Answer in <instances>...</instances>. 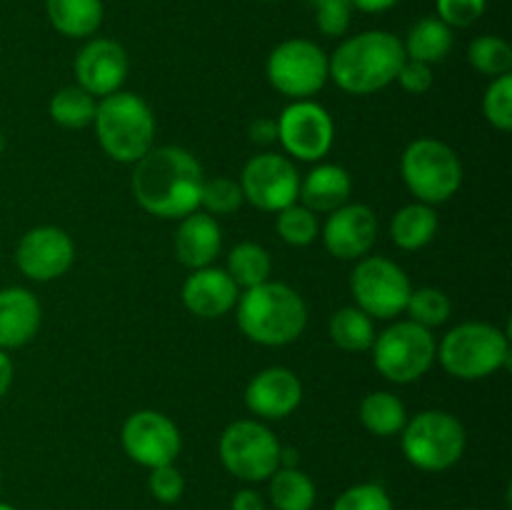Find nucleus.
Here are the masks:
<instances>
[{"label": "nucleus", "mask_w": 512, "mask_h": 510, "mask_svg": "<svg viewBox=\"0 0 512 510\" xmlns=\"http://www.w3.org/2000/svg\"><path fill=\"white\" fill-rule=\"evenodd\" d=\"M133 165L130 185L145 213L163 220H180L200 210L205 175L190 150L178 145L150 148Z\"/></svg>", "instance_id": "nucleus-1"}, {"label": "nucleus", "mask_w": 512, "mask_h": 510, "mask_svg": "<svg viewBox=\"0 0 512 510\" xmlns=\"http://www.w3.org/2000/svg\"><path fill=\"white\" fill-rule=\"evenodd\" d=\"M403 60V40L385 30H368L348 38L328 55L330 78L345 93L370 95L393 83Z\"/></svg>", "instance_id": "nucleus-2"}, {"label": "nucleus", "mask_w": 512, "mask_h": 510, "mask_svg": "<svg viewBox=\"0 0 512 510\" xmlns=\"http://www.w3.org/2000/svg\"><path fill=\"white\" fill-rule=\"evenodd\" d=\"M238 328L248 340L268 348H280L303 335L308 325V305L290 285L268 280L240 293Z\"/></svg>", "instance_id": "nucleus-3"}, {"label": "nucleus", "mask_w": 512, "mask_h": 510, "mask_svg": "<svg viewBox=\"0 0 512 510\" xmlns=\"http://www.w3.org/2000/svg\"><path fill=\"white\" fill-rule=\"evenodd\" d=\"M93 125L100 148L115 163H138L153 148L155 115L135 93L118 90L100 98Z\"/></svg>", "instance_id": "nucleus-4"}, {"label": "nucleus", "mask_w": 512, "mask_h": 510, "mask_svg": "<svg viewBox=\"0 0 512 510\" xmlns=\"http://www.w3.org/2000/svg\"><path fill=\"white\" fill-rule=\"evenodd\" d=\"M435 360L453 378L483 380L510 363V340L490 323H460L445 333Z\"/></svg>", "instance_id": "nucleus-5"}, {"label": "nucleus", "mask_w": 512, "mask_h": 510, "mask_svg": "<svg viewBox=\"0 0 512 510\" xmlns=\"http://www.w3.org/2000/svg\"><path fill=\"white\" fill-rule=\"evenodd\" d=\"M400 175L418 203L440 205L453 198L463 183V163L443 140L418 138L400 158Z\"/></svg>", "instance_id": "nucleus-6"}, {"label": "nucleus", "mask_w": 512, "mask_h": 510, "mask_svg": "<svg viewBox=\"0 0 512 510\" xmlns=\"http://www.w3.org/2000/svg\"><path fill=\"white\" fill-rule=\"evenodd\" d=\"M400 433L408 463L428 473L453 468L463 458L468 443L463 423L445 410H423L413 415Z\"/></svg>", "instance_id": "nucleus-7"}, {"label": "nucleus", "mask_w": 512, "mask_h": 510, "mask_svg": "<svg viewBox=\"0 0 512 510\" xmlns=\"http://www.w3.org/2000/svg\"><path fill=\"white\" fill-rule=\"evenodd\" d=\"M438 343L433 333L413 320H400L375 335L373 363L385 380L398 385L415 383L435 363Z\"/></svg>", "instance_id": "nucleus-8"}, {"label": "nucleus", "mask_w": 512, "mask_h": 510, "mask_svg": "<svg viewBox=\"0 0 512 510\" xmlns=\"http://www.w3.org/2000/svg\"><path fill=\"white\" fill-rule=\"evenodd\" d=\"M280 440L260 420H235L220 435V460L235 478L260 483L280 468Z\"/></svg>", "instance_id": "nucleus-9"}, {"label": "nucleus", "mask_w": 512, "mask_h": 510, "mask_svg": "<svg viewBox=\"0 0 512 510\" xmlns=\"http://www.w3.org/2000/svg\"><path fill=\"white\" fill-rule=\"evenodd\" d=\"M265 73L280 95L290 100H310L330 78L328 53L313 40H285L270 53Z\"/></svg>", "instance_id": "nucleus-10"}, {"label": "nucleus", "mask_w": 512, "mask_h": 510, "mask_svg": "<svg viewBox=\"0 0 512 510\" xmlns=\"http://www.w3.org/2000/svg\"><path fill=\"white\" fill-rule=\"evenodd\" d=\"M355 305L370 318L390 320L395 315L405 313L410 293V280L398 263L383 255H365L355 265L353 278H350Z\"/></svg>", "instance_id": "nucleus-11"}, {"label": "nucleus", "mask_w": 512, "mask_h": 510, "mask_svg": "<svg viewBox=\"0 0 512 510\" xmlns=\"http://www.w3.org/2000/svg\"><path fill=\"white\" fill-rule=\"evenodd\" d=\"M238 183L243 190V198L263 213H280L288 205L298 203L300 173L288 155H253L245 163Z\"/></svg>", "instance_id": "nucleus-12"}, {"label": "nucleus", "mask_w": 512, "mask_h": 510, "mask_svg": "<svg viewBox=\"0 0 512 510\" xmlns=\"http://www.w3.org/2000/svg\"><path fill=\"white\" fill-rule=\"evenodd\" d=\"M278 140L288 155L305 163H318L330 153L335 125L328 110L310 100H293L278 118Z\"/></svg>", "instance_id": "nucleus-13"}, {"label": "nucleus", "mask_w": 512, "mask_h": 510, "mask_svg": "<svg viewBox=\"0 0 512 510\" xmlns=\"http://www.w3.org/2000/svg\"><path fill=\"white\" fill-rule=\"evenodd\" d=\"M125 455L145 468L175 463L183 448V438L173 420L160 410H138L128 415L120 430Z\"/></svg>", "instance_id": "nucleus-14"}, {"label": "nucleus", "mask_w": 512, "mask_h": 510, "mask_svg": "<svg viewBox=\"0 0 512 510\" xmlns=\"http://www.w3.org/2000/svg\"><path fill=\"white\" fill-rule=\"evenodd\" d=\"M75 260V245L65 230L55 225H40L28 230L15 248V265L25 278L48 283L70 270Z\"/></svg>", "instance_id": "nucleus-15"}, {"label": "nucleus", "mask_w": 512, "mask_h": 510, "mask_svg": "<svg viewBox=\"0 0 512 510\" xmlns=\"http://www.w3.org/2000/svg\"><path fill=\"white\" fill-rule=\"evenodd\" d=\"M320 238L338 260H360L378 240V218L368 205L345 203L328 213Z\"/></svg>", "instance_id": "nucleus-16"}, {"label": "nucleus", "mask_w": 512, "mask_h": 510, "mask_svg": "<svg viewBox=\"0 0 512 510\" xmlns=\"http://www.w3.org/2000/svg\"><path fill=\"white\" fill-rule=\"evenodd\" d=\"M130 60L120 43L108 38H95L80 48L75 58V78L78 85L93 98H105L123 88L128 78Z\"/></svg>", "instance_id": "nucleus-17"}, {"label": "nucleus", "mask_w": 512, "mask_h": 510, "mask_svg": "<svg viewBox=\"0 0 512 510\" xmlns=\"http://www.w3.org/2000/svg\"><path fill=\"white\" fill-rule=\"evenodd\" d=\"M303 400V383L288 368H265L253 375L245 388V405L263 420H283L298 410Z\"/></svg>", "instance_id": "nucleus-18"}, {"label": "nucleus", "mask_w": 512, "mask_h": 510, "mask_svg": "<svg viewBox=\"0 0 512 510\" xmlns=\"http://www.w3.org/2000/svg\"><path fill=\"white\" fill-rule=\"evenodd\" d=\"M180 298H183V305L190 313L203 320H213L223 318L235 308L240 298V288L233 283L228 270L208 265V268L193 270L188 275Z\"/></svg>", "instance_id": "nucleus-19"}, {"label": "nucleus", "mask_w": 512, "mask_h": 510, "mask_svg": "<svg viewBox=\"0 0 512 510\" xmlns=\"http://www.w3.org/2000/svg\"><path fill=\"white\" fill-rule=\"evenodd\" d=\"M173 245L175 255L185 268H208L223 248V230L213 215H208L205 210H195V213L180 218Z\"/></svg>", "instance_id": "nucleus-20"}, {"label": "nucleus", "mask_w": 512, "mask_h": 510, "mask_svg": "<svg viewBox=\"0 0 512 510\" xmlns=\"http://www.w3.org/2000/svg\"><path fill=\"white\" fill-rule=\"evenodd\" d=\"M38 298L25 288H3L0 290V350L23 348L35 338L40 328Z\"/></svg>", "instance_id": "nucleus-21"}, {"label": "nucleus", "mask_w": 512, "mask_h": 510, "mask_svg": "<svg viewBox=\"0 0 512 510\" xmlns=\"http://www.w3.org/2000/svg\"><path fill=\"white\" fill-rule=\"evenodd\" d=\"M353 193V180L343 165L320 163L300 180V205L313 213H333L340 205L348 203Z\"/></svg>", "instance_id": "nucleus-22"}, {"label": "nucleus", "mask_w": 512, "mask_h": 510, "mask_svg": "<svg viewBox=\"0 0 512 510\" xmlns=\"http://www.w3.org/2000/svg\"><path fill=\"white\" fill-rule=\"evenodd\" d=\"M45 10L65 38H90L103 23V3L100 0H45Z\"/></svg>", "instance_id": "nucleus-23"}, {"label": "nucleus", "mask_w": 512, "mask_h": 510, "mask_svg": "<svg viewBox=\"0 0 512 510\" xmlns=\"http://www.w3.org/2000/svg\"><path fill=\"white\" fill-rule=\"evenodd\" d=\"M438 233V213L433 205L410 203L393 215L390 238L403 250H420Z\"/></svg>", "instance_id": "nucleus-24"}, {"label": "nucleus", "mask_w": 512, "mask_h": 510, "mask_svg": "<svg viewBox=\"0 0 512 510\" xmlns=\"http://www.w3.org/2000/svg\"><path fill=\"white\" fill-rule=\"evenodd\" d=\"M450 48H453V28H448L440 18L418 20L403 43L405 58L425 65L440 63Z\"/></svg>", "instance_id": "nucleus-25"}, {"label": "nucleus", "mask_w": 512, "mask_h": 510, "mask_svg": "<svg viewBox=\"0 0 512 510\" xmlns=\"http://www.w3.org/2000/svg\"><path fill=\"white\" fill-rule=\"evenodd\" d=\"M360 423L373 435L388 438V435H398L405 428L408 410L398 395L378 390V393L365 395L363 403H360Z\"/></svg>", "instance_id": "nucleus-26"}, {"label": "nucleus", "mask_w": 512, "mask_h": 510, "mask_svg": "<svg viewBox=\"0 0 512 510\" xmlns=\"http://www.w3.org/2000/svg\"><path fill=\"white\" fill-rule=\"evenodd\" d=\"M375 335L378 333H375L373 318L363 313L358 305L340 308L330 318V338L345 353H365V350L373 348Z\"/></svg>", "instance_id": "nucleus-27"}, {"label": "nucleus", "mask_w": 512, "mask_h": 510, "mask_svg": "<svg viewBox=\"0 0 512 510\" xmlns=\"http://www.w3.org/2000/svg\"><path fill=\"white\" fill-rule=\"evenodd\" d=\"M273 273V260L270 253L258 243H238L228 255V275L238 288L248 290L255 285H263L270 280Z\"/></svg>", "instance_id": "nucleus-28"}, {"label": "nucleus", "mask_w": 512, "mask_h": 510, "mask_svg": "<svg viewBox=\"0 0 512 510\" xmlns=\"http://www.w3.org/2000/svg\"><path fill=\"white\" fill-rule=\"evenodd\" d=\"M95 110H98V100L90 93H85L80 85H68L60 88L50 100V118L68 130H83L93 125Z\"/></svg>", "instance_id": "nucleus-29"}, {"label": "nucleus", "mask_w": 512, "mask_h": 510, "mask_svg": "<svg viewBox=\"0 0 512 510\" xmlns=\"http://www.w3.org/2000/svg\"><path fill=\"white\" fill-rule=\"evenodd\" d=\"M270 498L278 510H310L315 505V485L303 470L278 468L270 475Z\"/></svg>", "instance_id": "nucleus-30"}, {"label": "nucleus", "mask_w": 512, "mask_h": 510, "mask_svg": "<svg viewBox=\"0 0 512 510\" xmlns=\"http://www.w3.org/2000/svg\"><path fill=\"white\" fill-rule=\"evenodd\" d=\"M468 60L478 73L500 78L512 70V48L498 35H480L470 43Z\"/></svg>", "instance_id": "nucleus-31"}, {"label": "nucleus", "mask_w": 512, "mask_h": 510, "mask_svg": "<svg viewBox=\"0 0 512 510\" xmlns=\"http://www.w3.org/2000/svg\"><path fill=\"white\" fill-rule=\"evenodd\" d=\"M405 313H408V320L433 330L438 328V325L448 323L450 313H453V305H450V298L443 293V290L418 288L410 293L408 305H405Z\"/></svg>", "instance_id": "nucleus-32"}, {"label": "nucleus", "mask_w": 512, "mask_h": 510, "mask_svg": "<svg viewBox=\"0 0 512 510\" xmlns=\"http://www.w3.org/2000/svg\"><path fill=\"white\" fill-rule=\"evenodd\" d=\"M275 230H278L280 240L293 245V248H305V245L315 243V238L320 235V225L313 210L298 203L280 210L278 220H275Z\"/></svg>", "instance_id": "nucleus-33"}, {"label": "nucleus", "mask_w": 512, "mask_h": 510, "mask_svg": "<svg viewBox=\"0 0 512 510\" xmlns=\"http://www.w3.org/2000/svg\"><path fill=\"white\" fill-rule=\"evenodd\" d=\"M243 190H240L238 180L230 178H213L203 183V193H200V208L208 215H233L243 205Z\"/></svg>", "instance_id": "nucleus-34"}, {"label": "nucleus", "mask_w": 512, "mask_h": 510, "mask_svg": "<svg viewBox=\"0 0 512 510\" xmlns=\"http://www.w3.org/2000/svg\"><path fill=\"white\" fill-rule=\"evenodd\" d=\"M483 113L493 128L508 133L512 128V75L493 78L483 98Z\"/></svg>", "instance_id": "nucleus-35"}, {"label": "nucleus", "mask_w": 512, "mask_h": 510, "mask_svg": "<svg viewBox=\"0 0 512 510\" xmlns=\"http://www.w3.org/2000/svg\"><path fill=\"white\" fill-rule=\"evenodd\" d=\"M333 510H393L388 490L378 483H360L335 500Z\"/></svg>", "instance_id": "nucleus-36"}, {"label": "nucleus", "mask_w": 512, "mask_h": 510, "mask_svg": "<svg viewBox=\"0 0 512 510\" xmlns=\"http://www.w3.org/2000/svg\"><path fill=\"white\" fill-rule=\"evenodd\" d=\"M485 13V0H438V18L448 28H468Z\"/></svg>", "instance_id": "nucleus-37"}, {"label": "nucleus", "mask_w": 512, "mask_h": 510, "mask_svg": "<svg viewBox=\"0 0 512 510\" xmlns=\"http://www.w3.org/2000/svg\"><path fill=\"white\" fill-rule=\"evenodd\" d=\"M185 478L173 463L153 468L150 473V493L160 500V503H178L183 498Z\"/></svg>", "instance_id": "nucleus-38"}, {"label": "nucleus", "mask_w": 512, "mask_h": 510, "mask_svg": "<svg viewBox=\"0 0 512 510\" xmlns=\"http://www.w3.org/2000/svg\"><path fill=\"white\" fill-rule=\"evenodd\" d=\"M350 15H353V3H328L315 8L320 33L328 38H340L348 30Z\"/></svg>", "instance_id": "nucleus-39"}, {"label": "nucleus", "mask_w": 512, "mask_h": 510, "mask_svg": "<svg viewBox=\"0 0 512 510\" xmlns=\"http://www.w3.org/2000/svg\"><path fill=\"white\" fill-rule=\"evenodd\" d=\"M395 80L400 83V88L410 95H423L433 88V68L425 63H418V60H403Z\"/></svg>", "instance_id": "nucleus-40"}, {"label": "nucleus", "mask_w": 512, "mask_h": 510, "mask_svg": "<svg viewBox=\"0 0 512 510\" xmlns=\"http://www.w3.org/2000/svg\"><path fill=\"white\" fill-rule=\"evenodd\" d=\"M250 138H253L255 143H263V145L273 143V140H278V125L268 118L255 120L253 128H250Z\"/></svg>", "instance_id": "nucleus-41"}, {"label": "nucleus", "mask_w": 512, "mask_h": 510, "mask_svg": "<svg viewBox=\"0 0 512 510\" xmlns=\"http://www.w3.org/2000/svg\"><path fill=\"white\" fill-rule=\"evenodd\" d=\"M233 510H265V503L255 490H240L233 498Z\"/></svg>", "instance_id": "nucleus-42"}, {"label": "nucleus", "mask_w": 512, "mask_h": 510, "mask_svg": "<svg viewBox=\"0 0 512 510\" xmlns=\"http://www.w3.org/2000/svg\"><path fill=\"white\" fill-rule=\"evenodd\" d=\"M10 383H13V360L8 358L5 350H0V400L8 393Z\"/></svg>", "instance_id": "nucleus-43"}, {"label": "nucleus", "mask_w": 512, "mask_h": 510, "mask_svg": "<svg viewBox=\"0 0 512 510\" xmlns=\"http://www.w3.org/2000/svg\"><path fill=\"white\" fill-rule=\"evenodd\" d=\"M350 3H353V8L363 10V13H383V10L398 5V0H350Z\"/></svg>", "instance_id": "nucleus-44"}, {"label": "nucleus", "mask_w": 512, "mask_h": 510, "mask_svg": "<svg viewBox=\"0 0 512 510\" xmlns=\"http://www.w3.org/2000/svg\"><path fill=\"white\" fill-rule=\"evenodd\" d=\"M310 3H313L315 8H320V5H328V3H350V0H310Z\"/></svg>", "instance_id": "nucleus-45"}, {"label": "nucleus", "mask_w": 512, "mask_h": 510, "mask_svg": "<svg viewBox=\"0 0 512 510\" xmlns=\"http://www.w3.org/2000/svg\"><path fill=\"white\" fill-rule=\"evenodd\" d=\"M3 150H5V135L3 130H0V155H3Z\"/></svg>", "instance_id": "nucleus-46"}, {"label": "nucleus", "mask_w": 512, "mask_h": 510, "mask_svg": "<svg viewBox=\"0 0 512 510\" xmlns=\"http://www.w3.org/2000/svg\"><path fill=\"white\" fill-rule=\"evenodd\" d=\"M0 510H15L13 505H8V503H0Z\"/></svg>", "instance_id": "nucleus-47"}]
</instances>
